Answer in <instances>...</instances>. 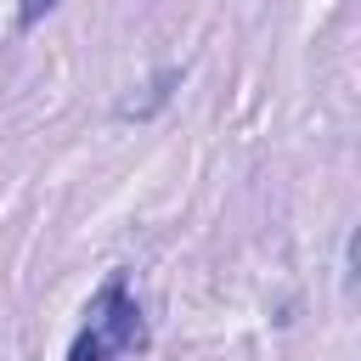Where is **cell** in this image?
<instances>
[{
    "mask_svg": "<svg viewBox=\"0 0 361 361\" xmlns=\"http://www.w3.org/2000/svg\"><path fill=\"white\" fill-rule=\"evenodd\" d=\"M147 344H152V333H147L141 299L130 293L124 271H113V276L90 293L85 322H79V333H73V344H68V361H118V355H141Z\"/></svg>",
    "mask_w": 361,
    "mask_h": 361,
    "instance_id": "6da1fadb",
    "label": "cell"
},
{
    "mask_svg": "<svg viewBox=\"0 0 361 361\" xmlns=\"http://www.w3.org/2000/svg\"><path fill=\"white\" fill-rule=\"evenodd\" d=\"M56 6H62V0H23V6H17V28H34V23H39L45 11H56Z\"/></svg>",
    "mask_w": 361,
    "mask_h": 361,
    "instance_id": "7a4b0ae2",
    "label": "cell"
}]
</instances>
